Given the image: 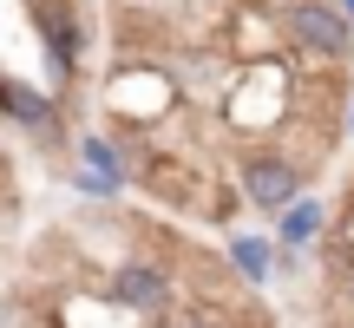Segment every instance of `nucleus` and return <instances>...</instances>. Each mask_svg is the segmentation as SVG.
<instances>
[{
    "mask_svg": "<svg viewBox=\"0 0 354 328\" xmlns=\"http://www.w3.org/2000/svg\"><path fill=\"white\" fill-rule=\"evenodd\" d=\"M276 33L295 53H308V60L342 66L354 53V13L342 0H289V7H276Z\"/></svg>",
    "mask_w": 354,
    "mask_h": 328,
    "instance_id": "nucleus-1",
    "label": "nucleus"
},
{
    "mask_svg": "<svg viewBox=\"0 0 354 328\" xmlns=\"http://www.w3.org/2000/svg\"><path fill=\"white\" fill-rule=\"evenodd\" d=\"M289 92H295V79L282 73L276 60H256V66H243L236 92L223 99V118L236 131H269V125H282V112H289Z\"/></svg>",
    "mask_w": 354,
    "mask_h": 328,
    "instance_id": "nucleus-2",
    "label": "nucleus"
},
{
    "mask_svg": "<svg viewBox=\"0 0 354 328\" xmlns=\"http://www.w3.org/2000/svg\"><path fill=\"white\" fill-rule=\"evenodd\" d=\"M26 20L39 26V46H46V66H53V79L59 86H73L79 79V60H86V13L73 7V0H39Z\"/></svg>",
    "mask_w": 354,
    "mask_h": 328,
    "instance_id": "nucleus-3",
    "label": "nucleus"
},
{
    "mask_svg": "<svg viewBox=\"0 0 354 328\" xmlns=\"http://www.w3.org/2000/svg\"><path fill=\"white\" fill-rule=\"evenodd\" d=\"M105 302L125 309V316H165L177 302V282L165 263H151V256H125V263L105 276Z\"/></svg>",
    "mask_w": 354,
    "mask_h": 328,
    "instance_id": "nucleus-4",
    "label": "nucleus"
},
{
    "mask_svg": "<svg viewBox=\"0 0 354 328\" xmlns=\"http://www.w3.org/2000/svg\"><path fill=\"white\" fill-rule=\"evenodd\" d=\"M236 177H243V197H250L263 217H282L295 197H302V164L282 158V152H250Z\"/></svg>",
    "mask_w": 354,
    "mask_h": 328,
    "instance_id": "nucleus-5",
    "label": "nucleus"
},
{
    "mask_svg": "<svg viewBox=\"0 0 354 328\" xmlns=\"http://www.w3.org/2000/svg\"><path fill=\"white\" fill-rule=\"evenodd\" d=\"M73 152H79V164H86V171L73 177V190H86V197H118V190H125L131 164H125V152H118L112 138H99V131H86V138H79Z\"/></svg>",
    "mask_w": 354,
    "mask_h": 328,
    "instance_id": "nucleus-6",
    "label": "nucleus"
},
{
    "mask_svg": "<svg viewBox=\"0 0 354 328\" xmlns=\"http://www.w3.org/2000/svg\"><path fill=\"white\" fill-rule=\"evenodd\" d=\"M0 118L20 125V131L53 138V131H59V99L39 92V86H26V79H7V73H0Z\"/></svg>",
    "mask_w": 354,
    "mask_h": 328,
    "instance_id": "nucleus-7",
    "label": "nucleus"
},
{
    "mask_svg": "<svg viewBox=\"0 0 354 328\" xmlns=\"http://www.w3.org/2000/svg\"><path fill=\"white\" fill-rule=\"evenodd\" d=\"M276 237H282V250H302V243L328 237V197H295L276 217Z\"/></svg>",
    "mask_w": 354,
    "mask_h": 328,
    "instance_id": "nucleus-8",
    "label": "nucleus"
},
{
    "mask_svg": "<svg viewBox=\"0 0 354 328\" xmlns=\"http://www.w3.org/2000/svg\"><path fill=\"white\" fill-rule=\"evenodd\" d=\"M223 250H230V269H236L243 282H256V289L276 276V243L269 237H230Z\"/></svg>",
    "mask_w": 354,
    "mask_h": 328,
    "instance_id": "nucleus-9",
    "label": "nucleus"
},
{
    "mask_svg": "<svg viewBox=\"0 0 354 328\" xmlns=\"http://www.w3.org/2000/svg\"><path fill=\"white\" fill-rule=\"evenodd\" d=\"M335 302H342V316H354V263L335 269Z\"/></svg>",
    "mask_w": 354,
    "mask_h": 328,
    "instance_id": "nucleus-10",
    "label": "nucleus"
},
{
    "mask_svg": "<svg viewBox=\"0 0 354 328\" xmlns=\"http://www.w3.org/2000/svg\"><path fill=\"white\" fill-rule=\"evenodd\" d=\"M171 328H230V322L216 316V309H190V316H177Z\"/></svg>",
    "mask_w": 354,
    "mask_h": 328,
    "instance_id": "nucleus-11",
    "label": "nucleus"
},
{
    "mask_svg": "<svg viewBox=\"0 0 354 328\" xmlns=\"http://www.w3.org/2000/svg\"><path fill=\"white\" fill-rule=\"evenodd\" d=\"M348 138H354V105H348Z\"/></svg>",
    "mask_w": 354,
    "mask_h": 328,
    "instance_id": "nucleus-12",
    "label": "nucleus"
},
{
    "mask_svg": "<svg viewBox=\"0 0 354 328\" xmlns=\"http://www.w3.org/2000/svg\"><path fill=\"white\" fill-rule=\"evenodd\" d=\"M20 7H26V13H33V7H39V0H20Z\"/></svg>",
    "mask_w": 354,
    "mask_h": 328,
    "instance_id": "nucleus-13",
    "label": "nucleus"
},
{
    "mask_svg": "<svg viewBox=\"0 0 354 328\" xmlns=\"http://www.w3.org/2000/svg\"><path fill=\"white\" fill-rule=\"evenodd\" d=\"M348 13H354V0H348Z\"/></svg>",
    "mask_w": 354,
    "mask_h": 328,
    "instance_id": "nucleus-14",
    "label": "nucleus"
}]
</instances>
